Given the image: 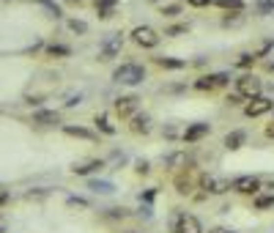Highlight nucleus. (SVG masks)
Here are the masks:
<instances>
[{"label": "nucleus", "instance_id": "14", "mask_svg": "<svg viewBox=\"0 0 274 233\" xmlns=\"http://www.w3.org/2000/svg\"><path fill=\"white\" fill-rule=\"evenodd\" d=\"M244 143H247V132L244 129H233V132H228V135L222 137V148L225 151H239Z\"/></svg>", "mask_w": 274, "mask_h": 233}, {"label": "nucleus", "instance_id": "30", "mask_svg": "<svg viewBox=\"0 0 274 233\" xmlns=\"http://www.w3.org/2000/svg\"><path fill=\"white\" fill-rule=\"evenodd\" d=\"M91 189H93V192H104V195H110V192H113V184H107V181H93V184H91Z\"/></svg>", "mask_w": 274, "mask_h": 233}, {"label": "nucleus", "instance_id": "32", "mask_svg": "<svg viewBox=\"0 0 274 233\" xmlns=\"http://www.w3.org/2000/svg\"><path fill=\"white\" fill-rule=\"evenodd\" d=\"M263 135H266V140H274V118H272V123L263 126Z\"/></svg>", "mask_w": 274, "mask_h": 233}, {"label": "nucleus", "instance_id": "21", "mask_svg": "<svg viewBox=\"0 0 274 233\" xmlns=\"http://www.w3.org/2000/svg\"><path fill=\"white\" fill-rule=\"evenodd\" d=\"M225 192H230V178H214V176H211L208 195H225Z\"/></svg>", "mask_w": 274, "mask_h": 233}, {"label": "nucleus", "instance_id": "24", "mask_svg": "<svg viewBox=\"0 0 274 233\" xmlns=\"http://www.w3.org/2000/svg\"><path fill=\"white\" fill-rule=\"evenodd\" d=\"M63 132H66V135H71V137H82V140H96L93 132L82 129V126H63Z\"/></svg>", "mask_w": 274, "mask_h": 233}, {"label": "nucleus", "instance_id": "16", "mask_svg": "<svg viewBox=\"0 0 274 233\" xmlns=\"http://www.w3.org/2000/svg\"><path fill=\"white\" fill-rule=\"evenodd\" d=\"M252 209L255 211H269V209H274V192H258L252 198Z\"/></svg>", "mask_w": 274, "mask_h": 233}, {"label": "nucleus", "instance_id": "9", "mask_svg": "<svg viewBox=\"0 0 274 233\" xmlns=\"http://www.w3.org/2000/svg\"><path fill=\"white\" fill-rule=\"evenodd\" d=\"M211 135V123L206 121H195V123H186V129L181 132V143L184 145H198L203 137Z\"/></svg>", "mask_w": 274, "mask_h": 233}, {"label": "nucleus", "instance_id": "18", "mask_svg": "<svg viewBox=\"0 0 274 233\" xmlns=\"http://www.w3.org/2000/svg\"><path fill=\"white\" fill-rule=\"evenodd\" d=\"M211 6L219 11H244L247 3L244 0H211Z\"/></svg>", "mask_w": 274, "mask_h": 233}, {"label": "nucleus", "instance_id": "6", "mask_svg": "<svg viewBox=\"0 0 274 233\" xmlns=\"http://www.w3.org/2000/svg\"><path fill=\"white\" fill-rule=\"evenodd\" d=\"M272 110H274V99L260 93V96H255V99H247L241 113H244V118H263V116H269Z\"/></svg>", "mask_w": 274, "mask_h": 233}, {"label": "nucleus", "instance_id": "26", "mask_svg": "<svg viewBox=\"0 0 274 233\" xmlns=\"http://www.w3.org/2000/svg\"><path fill=\"white\" fill-rule=\"evenodd\" d=\"M272 49H274V39H266L263 44H260V47H255L252 52H255V58H258V61H263V58H266Z\"/></svg>", "mask_w": 274, "mask_h": 233}, {"label": "nucleus", "instance_id": "19", "mask_svg": "<svg viewBox=\"0 0 274 233\" xmlns=\"http://www.w3.org/2000/svg\"><path fill=\"white\" fill-rule=\"evenodd\" d=\"M255 63H258V58H255V52H241L236 61H233V66L241 69V71H252Z\"/></svg>", "mask_w": 274, "mask_h": 233}, {"label": "nucleus", "instance_id": "27", "mask_svg": "<svg viewBox=\"0 0 274 233\" xmlns=\"http://www.w3.org/2000/svg\"><path fill=\"white\" fill-rule=\"evenodd\" d=\"M244 102H247V99L241 93H236V91H233V93H225V104H228V107H244Z\"/></svg>", "mask_w": 274, "mask_h": 233}, {"label": "nucleus", "instance_id": "35", "mask_svg": "<svg viewBox=\"0 0 274 233\" xmlns=\"http://www.w3.org/2000/svg\"><path fill=\"white\" fill-rule=\"evenodd\" d=\"M272 116H274V110H272Z\"/></svg>", "mask_w": 274, "mask_h": 233}, {"label": "nucleus", "instance_id": "17", "mask_svg": "<svg viewBox=\"0 0 274 233\" xmlns=\"http://www.w3.org/2000/svg\"><path fill=\"white\" fill-rule=\"evenodd\" d=\"M186 33H189V22H173V25H164L162 30V36H167V39H178Z\"/></svg>", "mask_w": 274, "mask_h": 233}, {"label": "nucleus", "instance_id": "22", "mask_svg": "<svg viewBox=\"0 0 274 233\" xmlns=\"http://www.w3.org/2000/svg\"><path fill=\"white\" fill-rule=\"evenodd\" d=\"M102 167H104L102 159H91V162H85V164H80V167H74V173H77V176H88V173L102 170Z\"/></svg>", "mask_w": 274, "mask_h": 233}, {"label": "nucleus", "instance_id": "7", "mask_svg": "<svg viewBox=\"0 0 274 233\" xmlns=\"http://www.w3.org/2000/svg\"><path fill=\"white\" fill-rule=\"evenodd\" d=\"M173 186H176L178 195H192V192L198 189V173H195V164L181 167V170L176 173V178H173Z\"/></svg>", "mask_w": 274, "mask_h": 233}, {"label": "nucleus", "instance_id": "3", "mask_svg": "<svg viewBox=\"0 0 274 233\" xmlns=\"http://www.w3.org/2000/svg\"><path fill=\"white\" fill-rule=\"evenodd\" d=\"M129 39H132V44L140 49H157L159 44H162V33L151 25H135L129 30Z\"/></svg>", "mask_w": 274, "mask_h": 233}, {"label": "nucleus", "instance_id": "12", "mask_svg": "<svg viewBox=\"0 0 274 233\" xmlns=\"http://www.w3.org/2000/svg\"><path fill=\"white\" fill-rule=\"evenodd\" d=\"M154 129V118L148 116V113H135V116L129 118V132L132 135H148V132Z\"/></svg>", "mask_w": 274, "mask_h": 233}, {"label": "nucleus", "instance_id": "31", "mask_svg": "<svg viewBox=\"0 0 274 233\" xmlns=\"http://www.w3.org/2000/svg\"><path fill=\"white\" fill-rule=\"evenodd\" d=\"M68 25H71V30H77V33H85V30H88V25H85V22H80V20H71Z\"/></svg>", "mask_w": 274, "mask_h": 233}, {"label": "nucleus", "instance_id": "8", "mask_svg": "<svg viewBox=\"0 0 274 233\" xmlns=\"http://www.w3.org/2000/svg\"><path fill=\"white\" fill-rule=\"evenodd\" d=\"M260 189H263V181H260V176H236L230 181V192H236V195L255 198Z\"/></svg>", "mask_w": 274, "mask_h": 233}, {"label": "nucleus", "instance_id": "5", "mask_svg": "<svg viewBox=\"0 0 274 233\" xmlns=\"http://www.w3.org/2000/svg\"><path fill=\"white\" fill-rule=\"evenodd\" d=\"M140 102H143V99L137 93H121L115 102H113V113H115L121 121H129L135 113H140Z\"/></svg>", "mask_w": 274, "mask_h": 233}, {"label": "nucleus", "instance_id": "29", "mask_svg": "<svg viewBox=\"0 0 274 233\" xmlns=\"http://www.w3.org/2000/svg\"><path fill=\"white\" fill-rule=\"evenodd\" d=\"M186 8H195V11H203V8L211 6V0H184Z\"/></svg>", "mask_w": 274, "mask_h": 233}, {"label": "nucleus", "instance_id": "13", "mask_svg": "<svg viewBox=\"0 0 274 233\" xmlns=\"http://www.w3.org/2000/svg\"><path fill=\"white\" fill-rule=\"evenodd\" d=\"M151 63L159 66V69H164V71H181V69L189 66L184 58H170V55H157V58H151Z\"/></svg>", "mask_w": 274, "mask_h": 233}, {"label": "nucleus", "instance_id": "4", "mask_svg": "<svg viewBox=\"0 0 274 233\" xmlns=\"http://www.w3.org/2000/svg\"><path fill=\"white\" fill-rule=\"evenodd\" d=\"M233 85H236V93H241L244 99H255V96L263 93V77L255 74V71H241L233 80Z\"/></svg>", "mask_w": 274, "mask_h": 233}, {"label": "nucleus", "instance_id": "2", "mask_svg": "<svg viewBox=\"0 0 274 233\" xmlns=\"http://www.w3.org/2000/svg\"><path fill=\"white\" fill-rule=\"evenodd\" d=\"M228 85H230V71H208V74H200L192 80V91H198V93H214Z\"/></svg>", "mask_w": 274, "mask_h": 233}, {"label": "nucleus", "instance_id": "28", "mask_svg": "<svg viewBox=\"0 0 274 233\" xmlns=\"http://www.w3.org/2000/svg\"><path fill=\"white\" fill-rule=\"evenodd\" d=\"M135 173H137V176H148V173H151V162H148V159H135Z\"/></svg>", "mask_w": 274, "mask_h": 233}, {"label": "nucleus", "instance_id": "11", "mask_svg": "<svg viewBox=\"0 0 274 233\" xmlns=\"http://www.w3.org/2000/svg\"><path fill=\"white\" fill-rule=\"evenodd\" d=\"M121 49H123V33H113L104 41V47L99 49V61H113L121 55Z\"/></svg>", "mask_w": 274, "mask_h": 233}, {"label": "nucleus", "instance_id": "23", "mask_svg": "<svg viewBox=\"0 0 274 233\" xmlns=\"http://www.w3.org/2000/svg\"><path fill=\"white\" fill-rule=\"evenodd\" d=\"M252 8L258 17H269V14H274V0H255Z\"/></svg>", "mask_w": 274, "mask_h": 233}, {"label": "nucleus", "instance_id": "1", "mask_svg": "<svg viewBox=\"0 0 274 233\" xmlns=\"http://www.w3.org/2000/svg\"><path fill=\"white\" fill-rule=\"evenodd\" d=\"M145 77H148V69L137 61H123L113 71V82H118V85H140V82H145Z\"/></svg>", "mask_w": 274, "mask_h": 233}, {"label": "nucleus", "instance_id": "33", "mask_svg": "<svg viewBox=\"0 0 274 233\" xmlns=\"http://www.w3.org/2000/svg\"><path fill=\"white\" fill-rule=\"evenodd\" d=\"M154 198H157V189H148V192H145V195H143V200H145V203H151V200H154Z\"/></svg>", "mask_w": 274, "mask_h": 233}, {"label": "nucleus", "instance_id": "15", "mask_svg": "<svg viewBox=\"0 0 274 233\" xmlns=\"http://www.w3.org/2000/svg\"><path fill=\"white\" fill-rule=\"evenodd\" d=\"M159 17L162 20H176V17H181V11H184V0H176V3H159Z\"/></svg>", "mask_w": 274, "mask_h": 233}, {"label": "nucleus", "instance_id": "34", "mask_svg": "<svg viewBox=\"0 0 274 233\" xmlns=\"http://www.w3.org/2000/svg\"><path fill=\"white\" fill-rule=\"evenodd\" d=\"M263 69H266V71H274V61H266V63H263Z\"/></svg>", "mask_w": 274, "mask_h": 233}, {"label": "nucleus", "instance_id": "25", "mask_svg": "<svg viewBox=\"0 0 274 233\" xmlns=\"http://www.w3.org/2000/svg\"><path fill=\"white\" fill-rule=\"evenodd\" d=\"M93 121H96V126H99V129H102L104 135H115V132H118L115 126H113V123H110V118L104 116V113H102V116H96Z\"/></svg>", "mask_w": 274, "mask_h": 233}, {"label": "nucleus", "instance_id": "20", "mask_svg": "<svg viewBox=\"0 0 274 233\" xmlns=\"http://www.w3.org/2000/svg\"><path fill=\"white\" fill-rule=\"evenodd\" d=\"M115 3L118 0H96V14H99V20H110L113 11H115Z\"/></svg>", "mask_w": 274, "mask_h": 233}, {"label": "nucleus", "instance_id": "10", "mask_svg": "<svg viewBox=\"0 0 274 233\" xmlns=\"http://www.w3.org/2000/svg\"><path fill=\"white\" fill-rule=\"evenodd\" d=\"M173 233H203V225L195 214H178L176 217V225H173Z\"/></svg>", "mask_w": 274, "mask_h": 233}]
</instances>
